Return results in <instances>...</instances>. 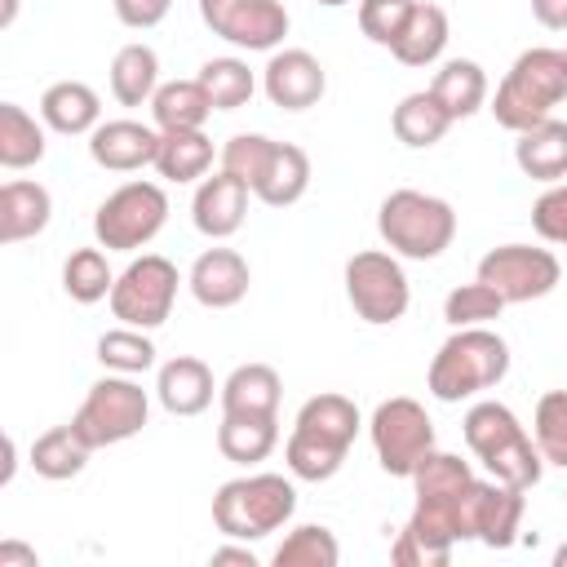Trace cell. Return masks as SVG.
Returning <instances> with one entry per match:
<instances>
[{
  "label": "cell",
  "instance_id": "6da1fadb",
  "mask_svg": "<svg viewBox=\"0 0 567 567\" xmlns=\"http://www.w3.org/2000/svg\"><path fill=\"white\" fill-rule=\"evenodd\" d=\"M359 408L346 399V394H315L297 408V421H292V434L284 443V461H288V474L301 478V483H328L341 465H346V452L359 434Z\"/></svg>",
  "mask_w": 567,
  "mask_h": 567
},
{
  "label": "cell",
  "instance_id": "1f68e13d",
  "mask_svg": "<svg viewBox=\"0 0 567 567\" xmlns=\"http://www.w3.org/2000/svg\"><path fill=\"white\" fill-rule=\"evenodd\" d=\"M89 443L75 434V425H53L31 443V470L49 483H66L89 465Z\"/></svg>",
  "mask_w": 567,
  "mask_h": 567
},
{
  "label": "cell",
  "instance_id": "ba28073f",
  "mask_svg": "<svg viewBox=\"0 0 567 567\" xmlns=\"http://www.w3.org/2000/svg\"><path fill=\"white\" fill-rule=\"evenodd\" d=\"M168 221V195L155 182H124L115 186L93 213V239L106 252H137L146 248Z\"/></svg>",
  "mask_w": 567,
  "mask_h": 567
},
{
  "label": "cell",
  "instance_id": "277c9868",
  "mask_svg": "<svg viewBox=\"0 0 567 567\" xmlns=\"http://www.w3.org/2000/svg\"><path fill=\"white\" fill-rule=\"evenodd\" d=\"M563 97H567V49L540 44V49H527L514 58L505 80L496 84L492 115L501 128L523 133V128L549 120Z\"/></svg>",
  "mask_w": 567,
  "mask_h": 567
},
{
  "label": "cell",
  "instance_id": "9c48e42d",
  "mask_svg": "<svg viewBox=\"0 0 567 567\" xmlns=\"http://www.w3.org/2000/svg\"><path fill=\"white\" fill-rule=\"evenodd\" d=\"M346 301L372 328L399 323L408 315V301H412V288H408V275H403L399 257L385 252V248L354 252L346 261Z\"/></svg>",
  "mask_w": 567,
  "mask_h": 567
},
{
  "label": "cell",
  "instance_id": "8992f818",
  "mask_svg": "<svg viewBox=\"0 0 567 567\" xmlns=\"http://www.w3.org/2000/svg\"><path fill=\"white\" fill-rule=\"evenodd\" d=\"M297 514V487L284 474H244L217 487L213 523L226 540H261Z\"/></svg>",
  "mask_w": 567,
  "mask_h": 567
},
{
  "label": "cell",
  "instance_id": "ab89813d",
  "mask_svg": "<svg viewBox=\"0 0 567 567\" xmlns=\"http://www.w3.org/2000/svg\"><path fill=\"white\" fill-rule=\"evenodd\" d=\"M470 483H474L470 461H461V456H452V452H439V447L412 470V492H416V496H456V492H465Z\"/></svg>",
  "mask_w": 567,
  "mask_h": 567
},
{
  "label": "cell",
  "instance_id": "44dd1931",
  "mask_svg": "<svg viewBox=\"0 0 567 567\" xmlns=\"http://www.w3.org/2000/svg\"><path fill=\"white\" fill-rule=\"evenodd\" d=\"M514 164L532 177V182H567V120H540L532 128L518 133L514 142Z\"/></svg>",
  "mask_w": 567,
  "mask_h": 567
},
{
  "label": "cell",
  "instance_id": "d590c367",
  "mask_svg": "<svg viewBox=\"0 0 567 567\" xmlns=\"http://www.w3.org/2000/svg\"><path fill=\"white\" fill-rule=\"evenodd\" d=\"M97 363L106 372H124V377H142L146 368H155V341L146 337V328H111L97 337Z\"/></svg>",
  "mask_w": 567,
  "mask_h": 567
},
{
  "label": "cell",
  "instance_id": "3957f363",
  "mask_svg": "<svg viewBox=\"0 0 567 567\" xmlns=\"http://www.w3.org/2000/svg\"><path fill=\"white\" fill-rule=\"evenodd\" d=\"M509 372V346L501 332L474 323V328H456L430 359L425 372V390L439 403H461L470 394H483L492 385H501Z\"/></svg>",
  "mask_w": 567,
  "mask_h": 567
},
{
  "label": "cell",
  "instance_id": "83f0119b",
  "mask_svg": "<svg viewBox=\"0 0 567 567\" xmlns=\"http://www.w3.org/2000/svg\"><path fill=\"white\" fill-rule=\"evenodd\" d=\"M159 89V53L142 40L124 44L115 58H111V93L120 106H142L151 102Z\"/></svg>",
  "mask_w": 567,
  "mask_h": 567
},
{
  "label": "cell",
  "instance_id": "8fae6325",
  "mask_svg": "<svg viewBox=\"0 0 567 567\" xmlns=\"http://www.w3.org/2000/svg\"><path fill=\"white\" fill-rule=\"evenodd\" d=\"M177 266L159 252H142L133 257L120 275H115V288H111V315L128 328H159L168 315H173V301H177Z\"/></svg>",
  "mask_w": 567,
  "mask_h": 567
},
{
  "label": "cell",
  "instance_id": "f907efd6",
  "mask_svg": "<svg viewBox=\"0 0 567 567\" xmlns=\"http://www.w3.org/2000/svg\"><path fill=\"white\" fill-rule=\"evenodd\" d=\"M323 9H341V4H350V0H319Z\"/></svg>",
  "mask_w": 567,
  "mask_h": 567
},
{
  "label": "cell",
  "instance_id": "e575fe53",
  "mask_svg": "<svg viewBox=\"0 0 567 567\" xmlns=\"http://www.w3.org/2000/svg\"><path fill=\"white\" fill-rule=\"evenodd\" d=\"M111 288H115V275H111V266H106L102 244H97V248H75V252L62 261V292H66L71 301L93 306V301L111 297Z\"/></svg>",
  "mask_w": 567,
  "mask_h": 567
},
{
  "label": "cell",
  "instance_id": "4316f807",
  "mask_svg": "<svg viewBox=\"0 0 567 567\" xmlns=\"http://www.w3.org/2000/svg\"><path fill=\"white\" fill-rule=\"evenodd\" d=\"M447 13L439 9V4H430V0H416V9H412V18H408V27H403V35L394 40V58L403 62V66H430V62H439L443 58V49H447Z\"/></svg>",
  "mask_w": 567,
  "mask_h": 567
},
{
  "label": "cell",
  "instance_id": "7402d4cb",
  "mask_svg": "<svg viewBox=\"0 0 567 567\" xmlns=\"http://www.w3.org/2000/svg\"><path fill=\"white\" fill-rule=\"evenodd\" d=\"M53 217V195L40 182L13 177L0 186V244L35 239Z\"/></svg>",
  "mask_w": 567,
  "mask_h": 567
},
{
  "label": "cell",
  "instance_id": "30bf717a",
  "mask_svg": "<svg viewBox=\"0 0 567 567\" xmlns=\"http://www.w3.org/2000/svg\"><path fill=\"white\" fill-rule=\"evenodd\" d=\"M368 434H372V447H377V465L390 478H412V470L434 452V421L408 394H394V399L377 403V412L368 421Z\"/></svg>",
  "mask_w": 567,
  "mask_h": 567
},
{
  "label": "cell",
  "instance_id": "7a4b0ae2",
  "mask_svg": "<svg viewBox=\"0 0 567 567\" xmlns=\"http://www.w3.org/2000/svg\"><path fill=\"white\" fill-rule=\"evenodd\" d=\"M461 430H465V443H470L474 461H478L492 478H501V483H509V487H523V492L540 483L545 456H540L536 439L523 430V421H518L505 403H496V399L474 403V408L465 412Z\"/></svg>",
  "mask_w": 567,
  "mask_h": 567
},
{
  "label": "cell",
  "instance_id": "cb8c5ba5",
  "mask_svg": "<svg viewBox=\"0 0 567 567\" xmlns=\"http://www.w3.org/2000/svg\"><path fill=\"white\" fill-rule=\"evenodd\" d=\"M306 186H310V155L301 146H292V142H275L252 195L266 208H288V204H297L306 195Z\"/></svg>",
  "mask_w": 567,
  "mask_h": 567
},
{
  "label": "cell",
  "instance_id": "7bdbcfd3",
  "mask_svg": "<svg viewBox=\"0 0 567 567\" xmlns=\"http://www.w3.org/2000/svg\"><path fill=\"white\" fill-rule=\"evenodd\" d=\"M532 230L545 244H567V182H554L536 204H532Z\"/></svg>",
  "mask_w": 567,
  "mask_h": 567
},
{
  "label": "cell",
  "instance_id": "603a6c76",
  "mask_svg": "<svg viewBox=\"0 0 567 567\" xmlns=\"http://www.w3.org/2000/svg\"><path fill=\"white\" fill-rule=\"evenodd\" d=\"M279 394L284 381L270 363H239L217 390L221 412L230 416H279Z\"/></svg>",
  "mask_w": 567,
  "mask_h": 567
},
{
  "label": "cell",
  "instance_id": "5bb4252c",
  "mask_svg": "<svg viewBox=\"0 0 567 567\" xmlns=\"http://www.w3.org/2000/svg\"><path fill=\"white\" fill-rule=\"evenodd\" d=\"M523 487H509L501 478H474L461 496V536L465 540H483L487 549H509L518 540V523H523Z\"/></svg>",
  "mask_w": 567,
  "mask_h": 567
},
{
  "label": "cell",
  "instance_id": "681fc988",
  "mask_svg": "<svg viewBox=\"0 0 567 567\" xmlns=\"http://www.w3.org/2000/svg\"><path fill=\"white\" fill-rule=\"evenodd\" d=\"M554 567H567V540L554 549Z\"/></svg>",
  "mask_w": 567,
  "mask_h": 567
},
{
  "label": "cell",
  "instance_id": "f1b7e54d",
  "mask_svg": "<svg viewBox=\"0 0 567 567\" xmlns=\"http://www.w3.org/2000/svg\"><path fill=\"white\" fill-rule=\"evenodd\" d=\"M452 124H456V120L443 111V102H439L430 89L408 93V97L394 106V115H390L394 137H399L403 146H412V151H425V146L443 142V133H447Z\"/></svg>",
  "mask_w": 567,
  "mask_h": 567
},
{
  "label": "cell",
  "instance_id": "8d00e7d4",
  "mask_svg": "<svg viewBox=\"0 0 567 567\" xmlns=\"http://www.w3.org/2000/svg\"><path fill=\"white\" fill-rule=\"evenodd\" d=\"M275 567H337L341 563V545L323 523H301L284 536V545L270 558Z\"/></svg>",
  "mask_w": 567,
  "mask_h": 567
},
{
  "label": "cell",
  "instance_id": "836d02e7",
  "mask_svg": "<svg viewBox=\"0 0 567 567\" xmlns=\"http://www.w3.org/2000/svg\"><path fill=\"white\" fill-rule=\"evenodd\" d=\"M195 80L204 84L213 111H239V106H248V97L257 89V75L248 71L244 58H208Z\"/></svg>",
  "mask_w": 567,
  "mask_h": 567
},
{
  "label": "cell",
  "instance_id": "4fadbf2b",
  "mask_svg": "<svg viewBox=\"0 0 567 567\" xmlns=\"http://www.w3.org/2000/svg\"><path fill=\"white\" fill-rule=\"evenodd\" d=\"M199 18L217 40L248 53L279 49L292 27L284 0H199Z\"/></svg>",
  "mask_w": 567,
  "mask_h": 567
},
{
  "label": "cell",
  "instance_id": "d6986e66",
  "mask_svg": "<svg viewBox=\"0 0 567 567\" xmlns=\"http://www.w3.org/2000/svg\"><path fill=\"white\" fill-rule=\"evenodd\" d=\"M213 390H217L213 372L195 354H177V359L159 363V372H155V399H159V408L168 416H199V412H208Z\"/></svg>",
  "mask_w": 567,
  "mask_h": 567
},
{
  "label": "cell",
  "instance_id": "f6af8a7d",
  "mask_svg": "<svg viewBox=\"0 0 567 567\" xmlns=\"http://www.w3.org/2000/svg\"><path fill=\"white\" fill-rule=\"evenodd\" d=\"M532 18L545 31H567V0H532Z\"/></svg>",
  "mask_w": 567,
  "mask_h": 567
},
{
  "label": "cell",
  "instance_id": "4dcf8cb0",
  "mask_svg": "<svg viewBox=\"0 0 567 567\" xmlns=\"http://www.w3.org/2000/svg\"><path fill=\"white\" fill-rule=\"evenodd\" d=\"M49 151L44 142V120L27 115L18 102H0V164L9 173H22L31 164H40Z\"/></svg>",
  "mask_w": 567,
  "mask_h": 567
},
{
  "label": "cell",
  "instance_id": "ffe728a7",
  "mask_svg": "<svg viewBox=\"0 0 567 567\" xmlns=\"http://www.w3.org/2000/svg\"><path fill=\"white\" fill-rule=\"evenodd\" d=\"M40 120H44V128H53L62 137L93 133L102 124V97L84 80H58L40 93Z\"/></svg>",
  "mask_w": 567,
  "mask_h": 567
},
{
  "label": "cell",
  "instance_id": "d4e9b609",
  "mask_svg": "<svg viewBox=\"0 0 567 567\" xmlns=\"http://www.w3.org/2000/svg\"><path fill=\"white\" fill-rule=\"evenodd\" d=\"M430 93L443 102V111L452 120H470L474 111H483L487 102V71L474 62V58H447L434 80H430Z\"/></svg>",
  "mask_w": 567,
  "mask_h": 567
},
{
  "label": "cell",
  "instance_id": "52a82bcc",
  "mask_svg": "<svg viewBox=\"0 0 567 567\" xmlns=\"http://www.w3.org/2000/svg\"><path fill=\"white\" fill-rule=\"evenodd\" d=\"M146 416H151L146 390L124 372H106L102 381L89 385V394H84L80 412L71 416V425L97 452V447H115V443L142 434Z\"/></svg>",
  "mask_w": 567,
  "mask_h": 567
},
{
  "label": "cell",
  "instance_id": "bcb514c9",
  "mask_svg": "<svg viewBox=\"0 0 567 567\" xmlns=\"http://www.w3.org/2000/svg\"><path fill=\"white\" fill-rule=\"evenodd\" d=\"M35 549L22 540H0V567H35Z\"/></svg>",
  "mask_w": 567,
  "mask_h": 567
},
{
  "label": "cell",
  "instance_id": "484cf974",
  "mask_svg": "<svg viewBox=\"0 0 567 567\" xmlns=\"http://www.w3.org/2000/svg\"><path fill=\"white\" fill-rule=\"evenodd\" d=\"M213 168V142L204 137V128H168L159 133V155H155V173L164 182H204Z\"/></svg>",
  "mask_w": 567,
  "mask_h": 567
},
{
  "label": "cell",
  "instance_id": "5b68a950",
  "mask_svg": "<svg viewBox=\"0 0 567 567\" xmlns=\"http://www.w3.org/2000/svg\"><path fill=\"white\" fill-rule=\"evenodd\" d=\"M377 230L385 239V248L394 257H408V261H434L452 248L456 239V213L447 199L439 195H425V190H390L377 208Z\"/></svg>",
  "mask_w": 567,
  "mask_h": 567
},
{
  "label": "cell",
  "instance_id": "ac0fdd59",
  "mask_svg": "<svg viewBox=\"0 0 567 567\" xmlns=\"http://www.w3.org/2000/svg\"><path fill=\"white\" fill-rule=\"evenodd\" d=\"M248 195H252V190H248L239 177H230L226 168L213 173V177H204V182L195 186V199H190V221H195V230L208 235V239H230V235L244 226V217H248Z\"/></svg>",
  "mask_w": 567,
  "mask_h": 567
},
{
  "label": "cell",
  "instance_id": "60d3db41",
  "mask_svg": "<svg viewBox=\"0 0 567 567\" xmlns=\"http://www.w3.org/2000/svg\"><path fill=\"white\" fill-rule=\"evenodd\" d=\"M412 9H416V0H359V31L372 44L394 49V40L403 35Z\"/></svg>",
  "mask_w": 567,
  "mask_h": 567
},
{
  "label": "cell",
  "instance_id": "ee69618b",
  "mask_svg": "<svg viewBox=\"0 0 567 567\" xmlns=\"http://www.w3.org/2000/svg\"><path fill=\"white\" fill-rule=\"evenodd\" d=\"M111 4H115V18L124 27H133V31L159 27L168 18V9H173V0H111Z\"/></svg>",
  "mask_w": 567,
  "mask_h": 567
},
{
  "label": "cell",
  "instance_id": "f35d334b",
  "mask_svg": "<svg viewBox=\"0 0 567 567\" xmlns=\"http://www.w3.org/2000/svg\"><path fill=\"white\" fill-rule=\"evenodd\" d=\"M501 310H505V297H501L492 284H483V279L461 284V288H452V292L443 297V319H447L452 328H474V323L501 319Z\"/></svg>",
  "mask_w": 567,
  "mask_h": 567
},
{
  "label": "cell",
  "instance_id": "c3c4849f",
  "mask_svg": "<svg viewBox=\"0 0 567 567\" xmlns=\"http://www.w3.org/2000/svg\"><path fill=\"white\" fill-rule=\"evenodd\" d=\"M13 13H18V0H4V13H0V27H9V22H13Z\"/></svg>",
  "mask_w": 567,
  "mask_h": 567
},
{
  "label": "cell",
  "instance_id": "b9f144b4",
  "mask_svg": "<svg viewBox=\"0 0 567 567\" xmlns=\"http://www.w3.org/2000/svg\"><path fill=\"white\" fill-rule=\"evenodd\" d=\"M270 151H275V137H266V133H235L221 146V168L252 190L261 168H266V159H270Z\"/></svg>",
  "mask_w": 567,
  "mask_h": 567
},
{
  "label": "cell",
  "instance_id": "7dc6e473",
  "mask_svg": "<svg viewBox=\"0 0 567 567\" xmlns=\"http://www.w3.org/2000/svg\"><path fill=\"white\" fill-rule=\"evenodd\" d=\"M213 563H239V567H257V554L248 549V540L244 545H221V549H213Z\"/></svg>",
  "mask_w": 567,
  "mask_h": 567
},
{
  "label": "cell",
  "instance_id": "f546056e",
  "mask_svg": "<svg viewBox=\"0 0 567 567\" xmlns=\"http://www.w3.org/2000/svg\"><path fill=\"white\" fill-rule=\"evenodd\" d=\"M279 443V416H230L221 412L217 425V452L235 465H257Z\"/></svg>",
  "mask_w": 567,
  "mask_h": 567
},
{
  "label": "cell",
  "instance_id": "d6a6232c",
  "mask_svg": "<svg viewBox=\"0 0 567 567\" xmlns=\"http://www.w3.org/2000/svg\"><path fill=\"white\" fill-rule=\"evenodd\" d=\"M151 115H155L159 133H168V128H204V120L213 115V102H208L199 80H168V84L155 89Z\"/></svg>",
  "mask_w": 567,
  "mask_h": 567
},
{
  "label": "cell",
  "instance_id": "7c38bea8",
  "mask_svg": "<svg viewBox=\"0 0 567 567\" xmlns=\"http://www.w3.org/2000/svg\"><path fill=\"white\" fill-rule=\"evenodd\" d=\"M483 284H492L505 306H523V301H540L563 284V266L549 248H532V244H501L492 252L478 257V275Z\"/></svg>",
  "mask_w": 567,
  "mask_h": 567
},
{
  "label": "cell",
  "instance_id": "9a60e30c",
  "mask_svg": "<svg viewBox=\"0 0 567 567\" xmlns=\"http://www.w3.org/2000/svg\"><path fill=\"white\" fill-rule=\"evenodd\" d=\"M261 89L279 111H310L328 93V71L306 49H279L261 71Z\"/></svg>",
  "mask_w": 567,
  "mask_h": 567
},
{
  "label": "cell",
  "instance_id": "816d5d0a",
  "mask_svg": "<svg viewBox=\"0 0 567 567\" xmlns=\"http://www.w3.org/2000/svg\"><path fill=\"white\" fill-rule=\"evenodd\" d=\"M563 496H567V492H563Z\"/></svg>",
  "mask_w": 567,
  "mask_h": 567
},
{
  "label": "cell",
  "instance_id": "e0dca14e",
  "mask_svg": "<svg viewBox=\"0 0 567 567\" xmlns=\"http://www.w3.org/2000/svg\"><path fill=\"white\" fill-rule=\"evenodd\" d=\"M155 155H159V133L137 120H106L89 133V159L106 173H137L155 164Z\"/></svg>",
  "mask_w": 567,
  "mask_h": 567
},
{
  "label": "cell",
  "instance_id": "2e32d148",
  "mask_svg": "<svg viewBox=\"0 0 567 567\" xmlns=\"http://www.w3.org/2000/svg\"><path fill=\"white\" fill-rule=\"evenodd\" d=\"M248 284H252V270H248V257L235 252V248H204L186 275V288L199 306L208 310H230L248 297Z\"/></svg>",
  "mask_w": 567,
  "mask_h": 567
},
{
  "label": "cell",
  "instance_id": "74e56055",
  "mask_svg": "<svg viewBox=\"0 0 567 567\" xmlns=\"http://www.w3.org/2000/svg\"><path fill=\"white\" fill-rule=\"evenodd\" d=\"M532 439H536L545 465H563L567 470V390L540 394L536 416H532Z\"/></svg>",
  "mask_w": 567,
  "mask_h": 567
}]
</instances>
